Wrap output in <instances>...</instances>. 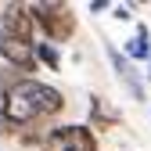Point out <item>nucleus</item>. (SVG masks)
<instances>
[{
  "instance_id": "423d86ee",
  "label": "nucleus",
  "mask_w": 151,
  "mask_h": 151,
  "mask_svg": "<svg viewBox=\"0 0 151 151\" xmlns=\"http://www.w3.org/2000/svg\"><path fill=\"white\" fill-rule=\"evenodd\" d=\"M104 54H108V61H111V68H115V76L122 79V86L133 93V101H147V86H144V76L137 72V65L126 58V54L115 47V43H108L104 40Z\"/></svg>"
},
{
  "instance_id": "1a4fd4ad",
  "label": "nucleus",
  "mask_w": 151,
  "mask_h": 151,
  "mask_svg": "<svg viewBox=\"0 0 151 151\" xmlns=\"http://www.w3.org/2000/svg\"><path fill=\"white\" fill-rule=\"evenodd\" d=\"M36 61L47 65V72H61V47L40 40V43H36Z\"/></svg>"
},
{
  "instance_id": "9b49d317",
  "label": "nucleus",
  "mask_w": 151,
  "mask_h": 151,
  "mask_svg": "<svg viewBox=\"0 0 151 151\" xmlns=\"http://www.w3.org/2000/svg\"><path fill=\"white\" fill-rule=\"evenodd\" d=\"M111 18H115V22H133V7L129 4H115L111 7Z\"/></svg>"
},
{
  "instance_id": "9d476101",
  "label": "nucleus",
  "mask_w": 151,
  "mask_h": 151,
  "mask_svg": "<svg viewBox=\"0 0 151 151\" xmlns=\"http://www.w3.org/2000/svg\"><path fill=\"white\" fill-rule=\"evenodd\" d=\"M25 76L18 72V68H11V65H0V97H4V93H11L18 83H22Z\"/></svg>"
},
{
  "instance_id": "20e7f679",
  "label": "nucleus",
  "mask_w": 151,
  "mask_h": 151,
  "mask_svg": "<svg viewBox=\"0 0 151 151\" xmlns=\"http://www.w3.org/2000/svg\"><path fill=\"white\" fill-rule=\"evenodd\" d=\"M97 147H101L97 133L86 122H61V126H54L47 147H40V151H97Z\"/></svg>"
},
{
  "instance_id": "6e6552de",
  "label": "nucleus",
  "mask_w": 151,
  "mask_h": 151,
  "mask_svg": "<svg viewBox=\"0 0 151 151\" xmlns=\"http://www.w3.org/2000/svg\"><path fill=\"white\" fill-rule=\"evenodd\" d=\"M122 54L133 65H140V61H151V29L144 25V22H137L133 25V36L126 40V47H122Z\"/></svg>"
},
{
  "instance_id": "39448f33",
  "label": "nucleus",
  "mask_w": 151,
  "mask_h": 151,
  "mask_svg": "<svg viewBox=\"0 0 151 151\" xmlns=\"http://www.w3.org/2000/svg\"><path fill=\"white\" fill-rule=\"evenodd\" d=\"M0 65H11L25 76V79H36V72H40V61H36V47H25L11 40V36L0 29Z\"/></svg>"
},
{
  "instance_id": "ddd939ff",
  "label": "nucleus",
  "mask_w": 151,
  "mask_h": 151,
  "mask_svg": "<svg viewBox=\"0 0 151 151\" xmlns=\"http://www.w3.org/2000/svg\"><path fill=\"white\" fill-rule=\"evenodd\" d=\"M147 79H151V61H147Z\"/></svg>"
},
{
  "instance_id": "f257e3e1",
  "label": "nucleus",
  "mask_w": 151,
  "mask_h": 151,
  "mask_svg": "<svg viewBox=\"0 0 151 151\" xmlns=\"http://www.w3.org/2000/svg\"><path fill=\"white\" fill-rule=\"evenodd\" d=\"M65 111V93L43 79H22L0 97V137H18L29 126L50 122Z\"/></svg>"
},
{
  "instance_id": "7ed1b4c3",
  "label": "nucleus",
  "mask_w": 151,
  "mask_h": 151,
  "mask_svg": "<svg viewBox=\"0 0 151 151\" xmlns=\"http://www.w3.org/2000/svg\"><path fill=\"white\" fill-rule=\"evenodd\" d=\"M0 29H4L11 40L25 43V47H36V43H40V25H36L32 4H22V0H7V4L0 7Z\"/></svg>"
},
{
  "instance_id": "0eeeda50",
  "label": "nucleus",
  "mask_w": 151,
  "mask_h": 151,
  "mask_svg": "<svg viewBox=\"0 0 151 151\" xmlns=\"http://www.w3.org/2000/svg\"><path fill=\"white\" fill-rule=\"evenodd\" d=\"M86 126L93 133H108V129H119L122 126V111L111 104L101 93H90V115H86Z\"/></svg>"
},
{
  "instance_id": "f8f14e48",
  "label": "nucleus",
  "mask_w": 151,
  "mask_h": 151,
  "mask_svg": "<svg viewBox=\"0 0 151 151\" xmlns=\"http://www.w3.org/2000/svg\"><path fill=\"white\" fill-rule=\"evenodd\" d=\"M115 4H111V0H90V11L93 14H101V11H111Z\"/></svg>"
},
{
  "instance_id": "f03ea898",
  "label": "nucleus",
  "mask_w": 151,
  "mask_h": 151,
  "mask_svg": "<svg viewBox=\"0 0 151 151\" xmlns=\"http://www.w3.org/2000/svg\"><path fill=\"white\" fill-rule=\"evenodd\" d=\"M36 25H40V40L61 47L68 40H76V29H79V18H76L72 4H61V0H43V4H32Z\"/></svg>"
}]
</instances>
